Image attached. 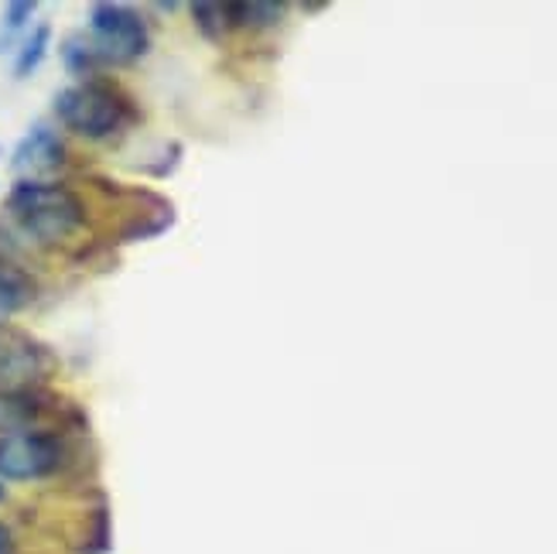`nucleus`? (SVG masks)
I'll return each instance as SVG.
<instances>
[{
  "mask_svg": "<svg viewBox=\"0 0 557 554\" xmlns=\"http://www.w3.org/2000/svg\"><path fill=\"white\" fill-rule=\"evenodd\" d=\"M65 463V442L55 431H14L0 435V479L11 483H32V479L55 476Z\"/></svg>",
  "mask_w": 557,
  "mask_h": 554,
  "instance_id": "4",
  "label": "nucleus"
},
{
  "mask_svg": "<svg viewBox=\"0 0 557 554\" xmlns=\"http://www.w3.org/2000/svg\"><path fill=\"white\" fill-rule=\"evenodd\" d=\"M55 116L86 140H113L134 124V107L110 83H79L55 96Z\"/></svg>",
  "mask_w": 557,
  "mask_h": 554,
  "instance_id": "2",
  "label": "nucleus"
},
{
  "mask_svg": "<svg viewBox=\"0 0 557 554\" xmlns=\"http://www.w3.org/2000/svg\"><path fill=\"white\" fill-rule=\"evenodd\" d=\"M191 14H196V24H199V32L212 41H223L226 32L233 28V21H230V4H220V0H202V4H191Z\"/></svg>",
  "mask_w": 557,
  "mask_h": 554,
  "instance_id": "11",
  "label": "nucleus"
},
{
  "mask_svg": "<svg viewBox=\"0 0 557 554\" xmlns=\"http://www.w3.org/2000/svg\"><path fill=\"white\" fill-rule=\"evenodd\" d=\"M55 370V356L38 340L14 329H0V387L38 391V383Z\"/></svg>",
  "mask_w": 557,
  "mask_h": 554,
  "instance_id": "5",
  "label": "nucleus"
},
{
  "mask_svg": "<svg viewBox=\"0 0 557 554\" xmlns=\"http://www.w3.org/2000/svg\"><path fill=\"white\" fill-rule=\"evenodd\" d=\"M284 17V4H260V0H244V4H230V21L239 24V28H274V24Z\"/></svg>",
  "mask_w": 557,
  "mask_h": 554,
  "instance_id": "9",
  "label": "nucleus"
},
{
  "mask_svg": "<svg viewBox=\"0 0 557 554\" xmlns=\"http://www.w3.org/2000/svg\"><path fill=\"white\" fill-rule=\"evenodd\" d=\"M62 62H65V69L72 72V76H89V72L100 65L86 38H69L62 45Z\"/></svg>",
  "mask_w": 557,
  "mask_h": 554,
  "instance_id": "12",
  "label": "nucleus"
},
{
  "mask_svg": "<svg viewBox=\"0 0 557 554\" xmlns=\"http://www.w3.org/2000/svg\"><path fill=\"white\" fill-rule=\"evenodd\" d=\"M4 223L24 247L55 250L86 226V202L62 182L21 178L8 192Z\"/></svg>",
  "mask_w": 557,
  "mask_h": 554,
  "instance_id": "1",
  "label": "nucleus"
},
{
  "mask_svg": "<svg viewBox=\"0 0 557 554\" xmlns=\"http://www.w3.org/2000/svg\"><path fill=\"white\" fill-rule=\"evenodd\" d=\"M4 496H8V490H4V483H0V503H4Z\"/></svg>",
  "mask_w": 557,
  "mask_h": 554,
  "instance_id": "15",
  "label": "nucleus"
},
{
  "mask_svg": "<svg viewBox=\"0 0 557 554\" xmlns=\"http://www.w3.org/2000/svg\"><path fill=\"white\" fill-rule=\"evenodd\" d=\"M38 8L32 4V0H17V4H8V11H4V35L11 38V35H17L24 24L32 21V14H35Z\"/></svg>",
  "mask_w": 557,
  "mask_h": 554,
  "instance_id": "13",
  "label": "nucleus"
},
{
  "mask_svg": "<svg viewBox=\"0 0 557 554\" xmlns=\"http://www.w3.org/2000/svg\"><path fill=\"white\" fill-rule=\"evenodd\" d=\"M89 48L96 62L107 65H127L137 62L151 48V32L140 11L124 4H92L89 8Z\"/></svg>",
  "mask_w": 557,
  "mask_h": 554,
  "instance_id": "3",
  "label": "nucleus"
},
{
  "mask_svg": "<svg viewBox=\"0 0 557 554\" xmlns=\"http://www.w3.org/2000/svg\"><path fill=\"white\" fill-rule=\"evenodd\" d=\"M41 391H4L0 387V435H14V431H32L38 418L45 415Z\"/></svg>",
  "mask_w": 557,
  "mask_h": 554,
  "instance_id": "8",
  "label": "nucleus"
},
{
  "mask_svg": "<svg viewBox=\"0 0 557 554\" xmlns=\"http://www.w3.org/2000/svg\"><path fill=\"white\" fill-rule=\"evenodd\" d=\"M0 554H14V534L8 524H0Z\"/></svg>",
  "mask_w": 557,
  "mask_h": 554,
  "instance_id": "14",
  "label": "nucleus"
},
{
  "mask_svg": "<svg viewBox=\"0 0 557 554\" xmlns=\"http://www.w3.org/2000/svg\"><path fill=\"white\" fill-rule=\"evenodd\" d=\"M48 41H52V28H48V24H38V28L17 45V59H14V76H17V79L32 76V72L45 62V56H48Z\"/></svg>",
  "mask_w": 557,
  "mask_h": 554,
  "instance_id": "10",
  "label": "nucleus"
},
{
  "mask_svg": "<svg viewBox=\"0 0 557 554\" xmlns=\"http://www.w3.org/2000/svg\"><path fill=\"white\" fill-rule=\"evenodd\" d=\"M62 164H65V144L55 134V127H48V124H35L28 134H24L14 148V158H11L14 172L28 175V178L59 172Z\"/></svg>",
  "mask_w": 557,
  "mask_h": 554,
  "instance_id": "6",
  "label": "nucleus"
},
{
  "mask_svg": "<svg viewBox=\"0 0 557 554\" xmlns=\"http://www.w3.org/2000/svg\"><path fill=\"white\" fill-rule=\"evenodd\" d=\"M35 295H38L35 278L24 271L17 260L0 254V329H4L8 316L28 308L35 301Z\"/></svg>",
  "mask_w": 557,
  "mask_h": 554,
  "instance_id": "7",
  "label": "nucleus"
}]
</instances>
